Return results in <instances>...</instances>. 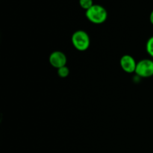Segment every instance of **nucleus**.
I'll use <instances>...</instances> for the list:
<instances>
[{"label": "nucleus", "mask_w": 153, "mask_h": 153, "mask_svg": "<svg viewBox=\"0 0 153 153\" xmlns=\"http://www.w3.org/2000/svg\"><path fill=\"white\" fill-rule=\"evenodd\" d=\"M85 16L91 22L100 25L107 20L108 11L102 5L96 4L85 11Z\"/></svg>", "instance_id": "f257e3e1"}, {"label": "nucleus", "mask_w": 153, "mask_h": 153, "mask_svg": "<svg viewBox=\"0 0 153 153\" xmlns=\"http://www.w3.org/2000/svg\"><path fill=\"white\" fill-rule=\"evenodd\" d=\"M72 44L78 51L84 52L88 49L91 45V38L88 33L84 30H77L71 37Z\"/></svg>", "instance_id": "f03ea898"}, {"label": "nucleus", "mask_w": 153, "mask_h": 153, "mask_svg": "<svg viewBox=\"0 0 153 153\" xmlns=\"http://www.w3.org/2000/svg\"><path fill=\"white\" fill-rule=\"evenodd\" d=\"M140 78H149L153 76V60L144 58L137 63L135 73Z\"/></svg>", "instance_id": "7ed1b4c3"}, {"label": "nucleus", "mask_w": 153, "mask_h": 153, "mask_svg": "<svg viewBox=\"0 0 153 153\" xmlns=\"http://www.w3.org/2000/svg\"><path fill=\"white\" fill-rule=\"evenodd\" d=\"M49 64L57 70L67 65V57L61 51H54L49 57Z\"/></svg>", "instance_id": "20e7f679"}, {"label": "nucleus", "mask_w": 153, "mask_h": 153, "mask_svg": "<svg viewBox=\"0 0 153 153\" xmlns=\"http://www.w3.org/2000/svg\"><path fill=\"white\" fill-rule=\"evenodd\" d=\"M137 63L135 59L130 55H124L120 59V65L124 72L127 73H135Z\"/></svg>", "instance_id": "39448f33"}, {"label": "nucleus", "mask_w": 153, "mask_h": 153, "mask_svg": "<svg viewBox=\"0 0 153 153\" xmlns=\"http://www.w3.org/2000/svg\"><path fill=\"white\" fill-rule=\"evenodd\" d=\"M146 50L148 55L153 58V36L149 37L146 41Z\"/></svg>", "instance_id": "423d86ee"}, {"label": "nucleus", "mask_w": 153, "mask_h": 153, "mask_svg": "<svg viewBox=\"0 0 153 153\" xmlns=\"http://www.w3.org/2000/svg\"><path fill=\"white\" fill-rule=\"evenodd\" d=\"M79 3L80 7L84 10H85V11L91 8L94 4L93 0H79Z\"/></svg>", "instance_id": "0eeeda50"}, {"label": "nucleus", "mask_w": 153, "mask_h": 153, "mask_svg": "<svg viewBox=\"0 0 153 153\" xmlns=\"http://www.w3.org/2000/svg\"><path fill=\"white\" fill-rule=\"evenodd\" d=\"M57 73H58V76L59 77L64 79V78H67L69 76V74H70V70H69V68L67 66H64V67L58 69L57 70Z\"/></svg>", "instance_id": "6e6552de"}, {"label": "nucleus", "mask_w": 153, "mask_h": 153, "mask_svg": "<svg viewBox=\"0 0 153 153\" xmlns=\"http://www.w3.org/2000/svg\"><path fill=\"white\" fill-rule=\"evenodd\" d=\"M149 21H150L151 24L153 25V10L151 11L150 14H149Z\"/></svg>", "instance_id": "1a4fd4ad"}]
</instances>
